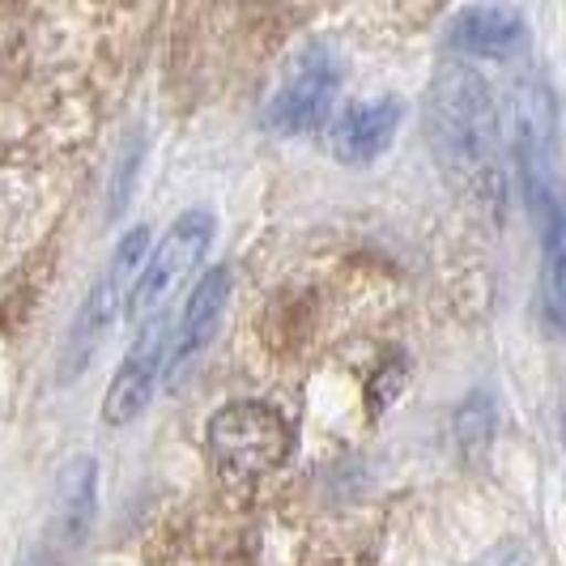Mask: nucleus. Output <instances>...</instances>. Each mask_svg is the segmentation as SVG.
I'll list each match as a JSON object with an SVG mask.
<instances>
[{
	"label": "nucleus",
	"instance_id": "1",
	"mask_svg": "<svg viewBox=\"0 0 566 566\" xmlns=\"http://www.w3.org/2000/svg\"><path fill=\"white\" fill-rule=\"evenodd\" d=\"M426 137L455 197L490 218H503L507 175H503L499 103L478 69L460 60L439 64L426 94Z\"/></svg>",
	"mask_w": 566,
	"mask_h": 566
},
{
	"label": "nucleus",
	"instance_id": "2",
	"mask_svg": "<svg viewBox=\"0 0 566 566\" xmlns=\"http://www.w3.org/2000/svg\"><path fill=\"white\" fill-rule=\"evenodd\" d=\"M213 243V218L205 209H188L167 227L154 252H145V264L133 282V294L124 303V319L142 324L145 315L170 312V298L192 282L200 260Z\"/></svg>",
	"mask_w": 566,
	"mask_h": 566
},
{
	"label": "nucleus",
	"instance_id": "3",
	"mask_svg": "<svg viewBox=\"0 0 566 566\" xmlns=\"http://www.w3.org/2000/svg\"><path fill=\"white\" fill-rule=\"evenodd\" d=\"M209 452L239 478H264L282 469L294 452V430L273 405L234 400L209 418Z\"/></svg>",
	"mask_w": 566,
	"mask_h": 566
},
{
	"label": "nucleus",
	"instance_id": "4",
	"mask_svg": "<svg viewBox=\"0 0 566 566\" xmlns=\"http://www.w3.org/2000/svg\"><path fill=\"white\" fill-rule=\"evenodd\" d=\"M340 56L324 43L303 48L298 56L290 60L285 77L277 82L269 107H264V128L277 133V137H303L319 128L328 119V107L340 90Z\"/></svg>",
	"mask_w": 566,
	"mask_h": 566
},
{
	"label": "nucleus",
	"instance_id": "5",
	"mask_svg": "<svg viewBox=\"0 0 566 566\" xmlns=\"http://www.w3.org/2000/svg\"><path fill=\"white\" fill-rule=\"evenodd\" d=\"M145 252H149V230L145 227H133L124 239H119V248H115L107 273H103L98 285L90 290V298L82 303V312H77L73 328H69V345H64V379H73V375L90 363V354L98 349V340L107 337V328L115 324V315L124 312V303H128V294H133V282H137V273H142V264H145Z\"/></svg>",
	"mask_w": 566,
	"mask_h": 566
},
{
	"label": "nucleus",
	"instance_id": "6",
	"mask_svg": "<svg viewBox=\"0 0 566 566\" xmlns=\"http://www.w3.org/2000/svg\"><path fill=\"white\" fill-rule=\"evenodd\" d=\"M167 349H170V315H145L137 340H133V354L124 358V367L115 370L107 400H103V418L107 426H128L137 422L149 400L158 392V379L167 370Z\"/></svg>",
	"mask_w": 566,
	"mask_h": 566
},
{
	"label": "nucleus",
	"instance_id": "7",
	"mask_svg": "<svg viewBox=\"0 0 566 566\" xmlns=\"http://www.w3.org/2000/svg\"><path fill=\"white\" fill-rule=\"evenodd\" d=\"M227 298H230L227 264L209 269V273L192 285V294H188V303H184V315H179V328H170L167 370H163L170 384H179V379L200 363V354L213 345L218 328H222V315H227Z\"/></svg>",
	"mask_w": 566,
	"mask_h": 566
},
{
	"label": "nucleus",
	"instance_id": "8",
	"mask_svg": "<svg viewBox=\"0 0 566 566\" xmlns=\"http://www.w3.org/2000/svg\"><path fill=\"white\" fill-rule=\"evenodd\" d=\"M400 128V103L392 94H379V98H363V103H349L345 112L333 119V154L345 167H367L379 154H388V145L397 142Z\"/></svg>",
	"mask_w": 566,
	"mask_h": 566
},
{
	"label": "nucleus",
	"instance_id": "9",
	"mask_svg": "<svg viewBox=\"0 0 566 566\" xmlns=\"http://www.w3.org/2000/svg\"><path fill=\"white\" fill-rule=\"evenodd\" d=\"M443 39L460 56H511L528 43V22L503 4H469L448 22Z\"/></svg>",
	"mask_w": 566,
	"mask_h": 566
},
{
	"label": "nucleus",
	"instance_id": "10",
	"mask_svg": "<svg viewBox=\"0 0 566 566\" xmlns=\"http://www.w3.org/2000/svg\"><path fill=\"white\" fill-rule=\"evenodd\" d=\"M94 494H98V460L73 455L56 485V537L64 545H82L94 524Z\"/></svg>",
	"mask_w": 566,
	"mask_h": 566
},
{
	"label": "nucleus",
	"instance_id": "11",
	"mask_svg": "<svg viewBox=\"0 0 566 566\" xmlns=\"http://www.w3.org/2000/svg\"><path fill=\"white\" fill-rule=\"evenodd\" d=\"M490 430H494V405H490V397L478 392L469 405H460V413H455L460 448L464 452H482L485 443H490Z\"/></svg>",
	"mask_w": 566,
	"mask_h": 566
},
{
	"label": "nucleus",
	"instance_id": "12",
	"mask_svg": "<svg viewBox=\"0 0 566 566\" xmlns=\"http://www.w3.org/2000/svg\"><path fill=\"white\" fill-rule=\"evenodd\" d=\"M260 4H264V0H260Z\"/></svg>",
	"mask_w": 566,
	"mask_h": 566
}]
</instances>
